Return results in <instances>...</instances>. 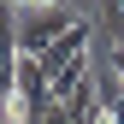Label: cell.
Wrapping results in <instances>:
<instances>
[{"label":"cell","mask_w":124,"mask_h":124,"mask_svg":"<svg viewBox=\"0 0 124 124\" xmlns=\"http://www.w3.org/2000/svg\"><path fill=\"white\" fill-rule=\"evenodd\" d=\"M41 71H47V89L53 101H65L71 89L89 83V24H77L71 36H59L47 53H41Z\"/></svg>","instance_id":"cell-1"},{"label":"cell","mask_w":124,"mask_h":124,"mask_svg":"<svg viewBox=\"0 0 124 124\" xmlns=\"http://www.w3.org/2000/svg\"><path fill=\"white\" fill-rule=\"evenodd\" d=\"M6 6H30V0H6Z\"/></svg>","instance_id":"cell-6"},{"label":"cell","mask_w":124,"mask_h":124,"mask_svg":"<svg viewBox=\"0 0 124 124\" xmlns=\"http://www.w3.org/2000/svg\"><path fill=\"white\" fill-rule=\"evenodd\" d=\"M77 24H83V18H77L71 6H24V18H18V53L41 59L59 36H71Z\"/></svg>","instance_id":"cell-2"},{"label":"cell","mask_w":124,"mask_h":124,"mask_svg":"<svg viewBox=\"0 0 124 124\" xmlns=\"http://www.w3.org/2000/svg\"><path fill=\"white\" fill-rule=\"evenodd\" d=\"M47 106H53V89H47L41 59L18 53V77H12V101H6V112L18 118V124H41V118H47Z\"/></svg>","instance_id":"cell-3"},{"label":"cell","mask_w":124,"mask_h":124,"mask_svg":"<svg viewBox=\"0 0 124 124\" xmlns=\"http://www.w3.org/2000/svg\"><path fill=\"white\" fill-rule=\"evenodd\" d=\"M101 18L112 24V36L124 41V0H101Z\"/></svg>","instance_id":"cell-4"},{"label":"cell","mask_w":124,"mask_h":124,"mask_svg":"<svg viewBox=\"0 0 124 124\" xmlns=\"http://www.w3.org/2000/svg\"><path fill=\"white\" fill-rule=\"evenodd\" d=\"M112 77H118V83H124V41H118V47H112Z\"/></svg>","instance_id":"cell-5"},{"label":"cell","mask_w":124,"mask_h":124,"mask_svg":"<svg viewBox=\"0 0 124 124\" xmlns=\"http://www.w3.org/2000/svg\"><path fill=\"white\" fill-rule=\"evenodd\" d=\"M0 6H6V0H0Z\"/></svg>","instance_id":"cell-7"}]
</instances>
